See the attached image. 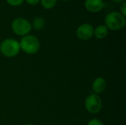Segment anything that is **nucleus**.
<instances>
[{"mask_svg": "<svg viewBox=\"0 0 126 125\" xmlns=\"http://www.w3.org/2000/svg\"><path fill=\"white\" fill-rule=\"evenodd\" d=\"M126 23V17L117 11L110 12L105 18V26L108 29L113 31H117L124 28Z\"/></svg>", "mask_w": 126, "mask_h": 125, "instance_id": "1", "label": "nucleus"}, {"mask_svg": "<svg viewBox=\"0 0 126 125\" xmlns=\"http://www.w3.org/2000/svg\"><path fill=\"white\" fill-rule=\"evenodd\" d=\"M20 49L27 55H35L40 49V41L33 35L23 36L19 41Z\"/></svg>", "mask_w": 126, "mask_h": 125, "instance_id": "2", "label": "nucleus"}, {"mask_svg": "<svg viewBox=\"0 0 126 125\" xmlns=\"http://www.w3.org/2000/svg\"><path fill=\"white\" fill-rule=\"evenodd\" d=\"M19 52V42L14 38H6L0 44V53L7 57H13Z\"/></svg>", "mask_w": 126, "mask_h": 125, "instance_id": "3", "label": "nucleus"}, {"mask_svg": "<svg viewBox=\"0 0 126 125\" xmlns=\"http://www.w3.org/2000/svg\"><path fill=\"white\" fill-rule=\"evenodd\" d=\"M13 32L19 36H25L29 35L32 29L31 23L26 18L18 17L15 18L11 24Z\"/></svg>", "mask_w": 126, "mask_h": 125, "instance_id": "4", "label": "nucleus"}, {"mask_svg": "<svg viewBox=\"0 0 126 125\" xmlns=\"http://www.w3.org/2000/svg\"><path fill=\"white\" fill-rule=\"evenodd\" d=\"M103 103L101 98L95 94L89 95L85 101V108L86 111L92 114L98 113L102 109Z\"/></svg>", "mask_w": 126, "mask_h": 125, "instance_id": "5", "label": "nucleus"}, {"mask_svg": "<svg viewBox=\"0 0 126 125\" xmlns=\"http://www.w3.org/2000/svg\"><path fill=\"white\" fill-rule=\"evenodd\" d=\"M76 35L79 39L82 41H88L94 35V27L90 24H83L78 27Z\"/></svg>", "mask_w": 126, "mask_h": 125, "instance_id": "6", "label": "nucleus"}, {"mask_svg": "<svg viewBox=\"0 0 126 125\" xmlns=\"http://www.w3.org/2000/svg\"><path fill=\"white\" fill-rule=\"evenodd\" d=\"M84 6L89 12L98 13L103 9L105 4L103 0H86Z\"/></svg>", "mask_w": 126, "mask_h": 125, "instance_id": "7", "label": "nucleus"}, {"mask_svg": "<svg viewBox=\"0 0 126 125\" xmlns=\"http://www.w3.org/2000/svg\"><path fill=\"white\" fill-rule=\"evenodd\" d=\"M92 91L95 94L103 93L106 88V81L103 77H97L92 83Z\"/></svg>", "mask_w": 126, "mask_h": 125, "instance_id": "8", "label": "nucleus"}, {"mask_svg": "<svg viewBox=\"0 0 126 125\" xmlns=\"http://www.w3.org/2000/svg\"><path fill=\"white\" fill-rule=\"evenodd\" d=\"M109 35V29L108 28L103 24L98 25L95 29H94V35L97 39H104Z\"/></svg>", "mask_w": 126, "mask_h": 125, "instance_id": "9", "label": "nucleus"}, {"mask_svg": "<svg viewBox=\"0 0 126 125\" xmlns=\"http://www.w3.org/2000/svg\"><path fill=\"white\" fill-rule=\"evenodd\" d=\"M33 29L35 30H41L44 27L45 25V20L42 17H36L32 21V24H31Z\"/></svg>", "mask_w": 126, "mask_h": 125, "instance_id": "10", "label": "nucleus"}, {"mask_svg": "<svg viewBox=\"0 0 126 125\" xmlns=\"http://www.w3.org/2000/svg\"><path fill=\"white\" fill-rule=\"evenodd\" d=\"M57 1L58 0H40V2L44 8L49 10L55 6Z\"/></svg>", "mask_w": 126, "mask_h": 125, "instance_id": "11", "label": "nucleus"}, {"mask_svg": "<svg viewBox=\"0 0 126 125\" xmlns=\"http://www.w3.org/2000/svg\"><path fill=\"white\" fill-rule=\"evenodd\" d=\"M7 3L13 7H18L23 4L24 0H6Z\"/></svg>", "mask_w": 126, "mask_h": 125, "instance_id": "12", "label": "nucleus"}, {"mask_svg": "<svg viewBox=\"0 0 126 125\" xmlns=\"http://www.w3.org/2000/svg\"><path fill=\"white\" fill-rule=\"evenodd\" d=\"M88 125H104L103 122L98 119H93L90 120L88 123Z\"/></svg>", "mask_w": 126, "mask_h": 125, "instance_id": "13", "label": "nucleus"}, {"mask_svg": "<svg viewBox=\"0 0 126 125\" xmlns=\"http://www.w3.org/2000/svg\"><path fill=\"white\" fill-rule=\"evenodd\" d=\"M120 13L123 15V16H126V1H123L120 4Z\"/></svg>", "mask_w": 126, "mask_h": 125, "instance_id": "14", "label": "nucleus"}, {"mask_svg": "<svg viewBox=\"0 0 126 125\" xmlns=\"http://www.w3.org/2000/svg\"><path fill=\"white\" fill-rule=\"evenodd\" d=\"M25 1H26V2L28 4L32 5V6L36 5V4H38L40 2V0H25Z\"/></svg>", "mask_w": 126, "mask_h": 125, "instance_id": "15", "label": "nucleus"}, {"mask_svg": "<svg viewBox=\"0 0 126 125\" xmlns=\"http://www.w3.org/2000/svg\"><path fill=\"white\" fill-rule=\"evenodd\" d=\"M112 1L114 2H117V3H122V2L125 1V0H112Z\"/></svg>", "mask_w": 126, "mask_h": 125, "instance_id": "16", "label": "nucleus"}, {"mask_svg": "<svg viewBox=\"0 0 126 125\" xmlns=\"http://www.w3.org/2000/svg\"><path fill=\"white\" fill-rule=\"evenodd\" d=\"M61 1H69V0H61Z\"/></svg>", "mask_w": 126, "mask_h": 125, "instance_id": "17", "label": "nucleus"}, {"mask_svg": "<svg viewBox=\"0 0 126 125\" xmlns=\"http://www.w3.org/2000/svg\"><path fill=\"white\" fill-rule=\"evenodd\" d=\"M33 125V124H31V123H30V124H27V125Z\"/></svg>", "mask_w": 126, "mask_h": 125, "instance_id": "18", "label": "nucleus"}, {"mask_svg": "<svg viewBox=\"0 0 126 125\" xmlns=\"http://www.w3.org/2000/svg\"><path fill=\"white\" fill-rule=\"evenodd\" d=\"M0 54H1V53H0Z\"/></svg>", "mask_w": 126, "mask_h": 125, "instance_id": "19", "label": "nucleus"}]
</instances>
